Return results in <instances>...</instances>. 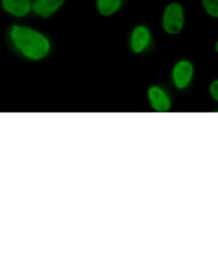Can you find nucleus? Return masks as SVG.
<instances>
[{"instance_id":"f257e3e1","label":"nucleus","mask_w":218,"mask_h":260,"mask_svg":"<svg viewBox=\"0 0 218 260\" xmlns=\"http://www.w3.org/2000/svg\"><path fill=\"white\" fill-rule=\"evenodd\" d=\"M11 37H13L14 44L18 46V49L25 56L32 60L44 58L49 51V43L43 34L36 32L32 28H26V26H13L11 30Z\"/></svg>"},{"instance_id":"f03ea898","label":"nucleus","mask_w":218,"mask_h":260,"mask_svg":"<svg viewBox=\"0 0 218 260\" xmlns=\"http://www.w3.org/2000/svg\"><path fill=\"white\" fill-rule=\"evenodd\" d=\"M183 23H185V18H183V7L179 4H171L167 6L166 13H164V28L169 34H178L179 30L183 28Z\"/></svg>"},{"instance_id":"7ed1b4c3","label":"nucleus","mask_w":218,"mask_h":260,"mask_svg":"<svg viewBox=\"0 0 218 260\" xmlns=\"http://www.w3.org/2000/svg\"><path fill=\"white\" fill-rule=\"evenodd\" d=\"M192 76H194V67L190 62L183 60V62L176 63L174 71H173V78H174V85L178 88H186L189 83L192 81Z\"/></svg>"},{"instance_id":"20e7f679","label":"nucleus","mask_w":218,"mask_h":260,"mask_svg":"<svg viewBox=\"0 0 218 260\" xmlns=\"http://www.w3.org/2000/svg\"><path fill=\"white\" fill-rule=\"evenodd\" d=\"M148 97H150V102L153 106V109L159 111V113H167L171 109V101L166 95V91L159 86H151L148 90Z\"/></svg>"},{"instance_id":"39448f33","label":"nucleus","mask_w":218,"mask_h":260,"mask_svg":"<svg viewBox=\"0 0 218 260\" xmlns=\"http://www.w3.org/2000/svg\"><path fill=\"white\" fill-rule=\"evenodd\" d=\"M150 44V32H148L146 26H137L132 32V39H131V46L136 53H141L146 46Z\"/></svg>"},{"instance_id":"423d86ee","label":"nucleus","mask_w":218,"mask_h":260,"mask_svg":"<svg viewBox=\"0 0 218 260\" xmlns=\"http://www.w3.org/2000/svg\"><path fill=\"white\" fill-rule=\"evenodd\" d=\"M2 7L13 16H25L30 11L28 0H2Z\"/></svg>"},{"instance_id":"0eeeda50","label":"nucleus","mask_w":218,"mask_h":260,"mask_svg":"<svg viewBox=\"0 0 218 260\" xmlns=\"http://www.w3.org/2000/svg\"><path fill=\"white\" fill-rule=\"evenodd\" d=\"M62 4H64V0H37V2L34 4V11H36L39 16L48 18V16H51Z\"/></svg>"},{"instance_id":"6e6552de","label":"nucleus","mask_w":218,"mask_h":260,"mask_svg":"<svg viewBox=\"0 0 218 260\" xmlns=\"http://www.w3.org/2000/svg\"><path fill=\"white\" fill-rule=\"evenodd\" d=\"M97 6H99V11H101V14H104V16H109V14L116 13V11L120 9L121 0H99Z\"/></svg>"},{"instance_id":"1a4fd4ad","label":"nucleus","mask_w":218,"mask_h":260,"mask_svg":"<svg viewBox=\"0 0 218 260\" xmlns=\"http://www.w3.org/2000/svg\"><path fill=\"white\" fill-rule=\"evenodd\" d=\"M202 6L208 11V14H211L213 18H218V0H202Z\"/></svg>"},{"instance_id":"9d476101","label":"nucleus","mask_w":218,"mask_h":260,"mask_svg":"<svg viewBox=\"0 0 218 260\" xmlns=\"http://www.w3.org/2000/svg\"><path fill=\"white\" fill-rule=\"evenodd\" d=\"M209 93L213 95V99H215V101H218V79L211 83V86H209Z\"/></svg>"},{"instance_id":"9b49d317","label":"nucleus","mask_w":218,"mask_h":260,"mask_svg":"<svg viewBox=\"0 0 218 260\" xmlns=\"http://www.w3.org/2000/svg\"><path fill=\"white\" fill-rule=\"evenodd\" d=\"M216 53H218V43H216Z\"/></svg>"}]
</instances>
